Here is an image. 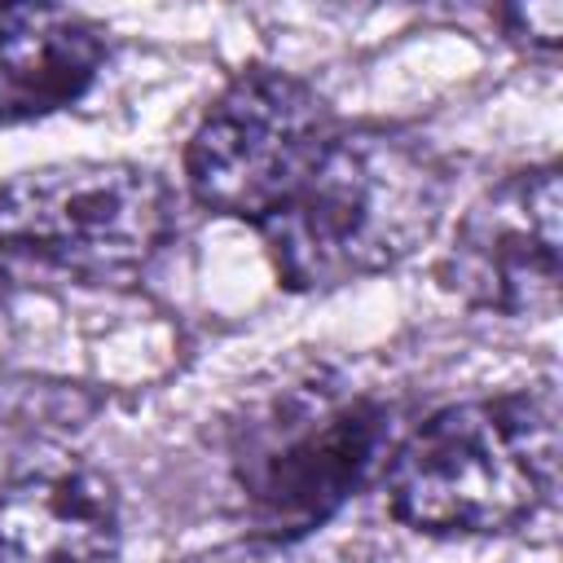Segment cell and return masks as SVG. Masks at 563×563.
<instances>
[{
  "label": "cell",
  "instance_id": "cell-1",
  "mask_svg": "<svg viewBox=\"0 0 563 563\" xmlns=\"http://www.w3.org/2000/svg\"><path fill=\"white\" fill-rule=\"evenodd\" d=\"M449 207V172L387 128L334 132L312 172L255 229L290 290H334L409 260Z\"/></svg>",
  "mask_w": 563,
  "mask_h": 563
},
{
  "label": "cell",
  "instance_id": "cell-2",
  "mask_svg": "<svg viewBox=\"0 0 563 563\" xmlns=\"http://www.w3.org/2000/svg\"><path fill=\"white\" fill-rule=\"evenodd\" d=\"M559 453L550 383L462 400L396 444L387 497L418 532H506L550 506Z\"/></svg>",
  "mask_w": 563,
  "mask_h": 563
},
{
  "label": "cell",
  "instance_id": "cell-3",
  "mask_svg": "<svg viewBox=\"0 0 563 563\" xmlns=\"http://www.w3.org/2000/svg\"><path fill=\"white\" fill-rule=\"evenodd\" d=\"M396 444V409L378 391L317 374L246 409L229 466L273 537H308L391 462Z\"/></svg>",
  "mask_w": 563,
  "mask_h": 563
},
{
  "label": "cell",
  "instance_id": "cell-4",
  "mask_svg": "<svg viewBox=\"0 0 563 563\" xmlns=\"http://www.w3.org/2000/svg\"><path fill=\"white\" fill-rule=\"evenodd\" d=\"M172 229L167 180L136 163H48L0 185V246L75 277L141 273Z\"/></svg>",
  "mask_w": 563,
  "mask_h": 563
},
{
  "label": "cell",
  "instance_id": "cell-5",
  "mask_svg": "<svg viewBox=\"0 0 563 563\" xmlns=\"http://www.w3.org/2000/svg\"><path fill=\"white\" fill-rule=\"evenodd\" d=\"M334 132L330 106L299 75L242 70L189 136V194L207 211L260 224L312 172Z\"/></svg>",
  "mask_w": 563,
  "mask_h": 563
},
{
  "label": "cell",
  "instance_id": "cell-6",
  "mask_svg": "<svg viewBox=\"0 0 563 563\" xmlns=\"http://www.w3.org/2000/svg\"><path fill=\"white\" fill-rule=\"evenodd\" d=\"M559 167H528L484 189L453 229L440 282L471 308L554 317L559 308Z\"/></svg>",
  "mask_w": 563,
  "mask_h": 563
},
{
  "label": "cell",
  "instance_id": "cell-7",
  "mask_svg": "<svg viewBox=\"0 0 563 563\" xmlns=\"http://www.w3.org/2000/svg\"><path fill=\"white\" fill-rule=\"evenodd\" d=\"M110 479L48 440H0V563H114Z\"/></svg>",
  "mask_w": 563,
  "mask_h": 563
},
{
  "label": "cell",
  "instance_id": "cell-8",
  "mask_svg": "<svg viewBox=\"0 0 563 563\" xmlns=\"http://www.w3.org/2000/svg\"><path fill=\"white\" fill-rule=\"evenodd\" d=\"M106 57L101 31L53 4H0V123L44 119L88 92Z\"/></svg>",
  "mask_w": 563,
  "mask_h": 563
},
{
  "label": "cell",
  "instance_id": "cell-9",
  "mask_svg": "<svg viewBox=\"0 0 563 563\" xmlns=\"http://www.w3.org/2000/svg\"><path fill=\"white\" fill-rule=\"evenodd\" d=\"M185 563H352L343 559L339 550H325L308 537H246V541H229V545H216V550H202Z\"/></svg>",
  "mask_w": 563,
  "mask_h": 563
},
{
  "label": "cell",
  "instance_id": "cell-10",
  "mask_svg": "<svg viewBox=\"0 0 563 563\" xmlns=\"http://www.w3.org/2000/svg\"><path fill=\"white\" fill-rule=\"evenodd\" d=\"M506 22V35L532 53H554L559 48V35H563V4L559 0H528V4H515L501 13Z\"/></svg>",
  "mask_w": 563,
  "mask_h": 563
},
{
  "label": "cell",
  "instance_id": "cell-11",
  "mask_svg": "<svg viewBox=\"0 0 563 563\" xmlns=\"http://www.w3.org/2000/svg\"><path fill=\"white\" fill-rule=\"evenodd\" d=\"M0 299H4V273H0Z\"/></svg>",
  "mask_w": 563,
  "mask_h": 563
}]
</instances>
